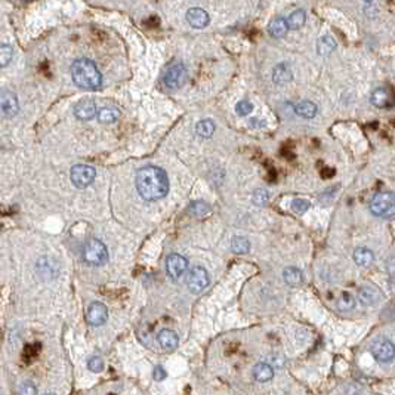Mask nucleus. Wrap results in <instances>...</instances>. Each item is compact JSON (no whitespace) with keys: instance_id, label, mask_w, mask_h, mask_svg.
Segmentation results:
<instances>
[{"instance_id":"obj_1","label":"nucleus","mask_w":395,"mask_h":395,"mask_svg":"<svg viewBox=\"0 0 395 395\" xmlns=\"http://www.w3.org/2000/svg\"><path fill=\"white\" fill-rule=\"evenodd\" d=\"M136 190L146 202L163 198L169 191V180L163 169L157 166H146L136 174Z\"/></svg>"},{"instance_id":"obj_2","label":"nucleus","mask_w":395,"mask_h":395,"mask_svg":"<svg viewBox=\"0 0 395 395\" xmlns=\"http://www.w3.org/2000/svg\"><path fill=\"white\" fill-rule=\"evenodd\" d=\"M72 77L76 86L84 90H96L102 83L101 72L96 64L88 58H78L72 62Z\"/></svg>"},{"instance_id":"obj_3","label":"nucleus","mask_w":395,"mask_h":395,"mask_svg":"<svg viewBox=\"0 0 395 395\" xmlns=\"http://www.w3.org/2000/svg\"><path fill=\"white\" fill-rule=\"evenodd\" d=\"M370 212L379 218L395 215V192H378L370 202Z\"/></svg>"},{"instance_id":"obj_4","label":"nucleus","mask_w":395,"mask_h":395,"mask_svg":"<svg viewBox=\"0 0 395 395\" xmlns=\"http://www.w3.org/2000/svg\"><path fill=\"white\" fill-rule=\"evenodd\" d=\"M83 258L90 265H104L108 260L107 246L100 240H89L84 244L83 249Z\"/></svg>"},{"instance_id":"obj_5","label":"nucleus","mask_w":395,"mask_h":395,"mask_svg":"<svg viewBox=\"0 0 395 395\" xmlns=\"http://www.w3.org/2000/svg\"><path fill=\"white\" fill-rule=\"evenodd\" d=\"M210 278L208 271L203 266H192L186 274V286L192 293H202L209 286Z\"/></svg>"},{"instance_id":"obj_6","label":"nucleus","mask_w":395,"mask_h":395,"mask_svg":"<svg viewBox=\"0 0 395 395\" xmlns=\"http://www.w3.org/2000/svg\"><path fill=\"white\" fill-rule=\"evenodd\" d=\"M186 78H188L186 67L182 62H175L166 70L163 82H164V86L169 89H180V86L186 82Z\"/></svg>"},{"instance_id":"obj_7","label":"nucleus","mask_w":395,"mask_h":395,"mask_svg":"<svg viewBox=\"0 0 395 395\" xmlns=\"http://www.w3.org/2000/svg\"><path fill=\"white\" fill-rule=\"evenodd\" d=\"M370 350L379 362H391L395 358V345L386 338H378L372 344Z\"/></svg>"},{"instance_id":"obj_8","label":"nucleus","mask_w":395,"mask_h":395,"mask_svg":"<svg viewBox=\"0 0 395 395\" xmlns=\"http://www.w3.org/2000/svg\"><path fill=\"white\" fill-rule=\"evenodd\" d=\"M96 176V172L92 166L88 164H76L70 172L72 182L77 188H86L89 186Z\"/></svg>"},{"instance_id":"obj_9","label":"nucleus","mask_w":395,"mask_h":395,"mask_svg":"<svg viewBox=\"0 0 395 395\" xmlns=\"http://www.w3.org/2000/svg\"><path fill=\"white\" fill-rule=\"evenodd\" d=\"M20 111V102L14 92L2 90L0 92V116L4 118H12Z\"/></svg>"},{"instance_id":"obj_10","label":"nucleus","mask_w":395,"mask_h":395,"mask_svg":"<svg viewBox=\"0 0 395 395\" xmlns=\"http://www.w3.org/2000/svg\"><path fill=\"white\" fill-rule=\"evenodd\" d=\"M188 268V262L184 256H180L178 253H174V254H169L168 259H166V270H168V274L172 277V278H180V276L186 271Z\"/></svg>"},{"instance_id":"obj_11","label":"nucleus","mask_w":395,"mask_h":395,"mask_svg":"<svg viewBox=\"0 0 395 395\" xmlns=\"http://www.w3.org/2000/svg\"><path fill=\"white\" fill-rule=\"evenodd\" d=\"M96 114V104L90 98H84L78 101L74 107V116L78 120H92Z\"/></svg>"},{"instance_id":"obj_12","label":"nucleus","mask_w":395,"mask_h":395,"mask_svg":"<svg viewBox=\"0 0 395 395\" xmlns=\"http://www.w3.org/2000/svg\"><path fill=\"white\" fill-rule=\"evenodd\" d=\"M108 310L107 306L101 302H94L90 304L88 310V322L92 326H102L107 322Z\"/></svg>"},{"instance_id":"obj_13","label":"nucleus","mask_w":395,"mask_h":395,"mask_svg":"<svg viewBox=\"0 0 395 395\" xmlns=\"http://www.w3.org/2000/svg\"><path fill=\"white\" fill-rule=\"evenodd\" d=\"M209 21V14L202 8H191L186 12V22L194 28H204Z\"/></svg>"},{"instance_id":"obj_14","label":"nucleus","mask_w":395,"mask_h":395,"mask_svg":"<svg viewBox=\"0 0 395 395\" xmlns=\"http://www.w3.org/2000/svg\"><path fill=\"white\" fill-rule=\"evenodd\" d=\"M395 95L386 88H379L372 94V104L378 108H390L394 106Z\"/></svg>"},{"instance_id":"obj_15","label":"nucleus","mask_w":395,"mask_h":395,"mask_svg":"<svg viewBox=\"0 0 395 395\" xmlns=\"http://www.w3.org/2000/svg\"><path fill=\"white\" fill-rule=\"evenodd\" d=\"M157 340H158L160 346L166 351H174L175 348H178V344H180L178 334L170 328L162 330L157 336Z\"/></svg>"},{"instance_id":"obj_16","label":"nucleus","mask_w":395,"mask_h":395,"mask_svg":"<svg viewBox=\"0 0 395 395\" xmlns=\"http://www.w3.org/2000/svg\"><path fill=\"white\" fill-rule=\"evenodd\" d=\"M380 299V293L376 288H372V286H364L358 290V300L362 305H367V306H372V305H376Z\"/></svg>"},{"instance_id":"obj_17","label":"nucleus","mask_w":395,"mask_h":395,"mask_svg":"<svg viewBox=\"0 0 395 395\" xmlns=\"http://www.w3.org/2000/svg\"><path fill=\"white\" fill-rule=\"evenodd\" d=\"M252 372H253V376L258 382H268L274 378V370L266 362H258Z\"/></svg>"},{"instance_id":"obj_18","label":"nucleus","mask_w":395,"mask_h":395,"mask_svg":"<svg viewBox=\"0 0 395 395\" xmlns=\"http://www.w3.org/2000/svg\"><path fill=\"white\" fill-rule=\"evenodd\" d=\"M292 78H293V74H292V70H290L288 64L276 66L274 72H272V80H274L276 84H286Z\"/></svg>"},{"instance_id":"obj_19","label":"nucleus","mask_w":395,"mask_h":395,"mask_svg":"<svg viewBox=\"0 0 395 395\" xmlns=\"http://www.w3.org/2000/svg\"><path fill=\"white\" fill-rule=\"evenodd\" d=\"M288 30V21H286L284 18H282V16L274 18V20L270 22V27H268L270 34L272 37H276V38H280V37L286 36Z\"/></svg>"},{"instance_id":"obj_20","label":"nucleus","mask_w":395,"mask_h":395,"mask_svg":"<svg viewBox=\"0 0 395 395\" xmlns=\"http://www.w3.org/2000/svg\"><path fill=\"white\" fill-rule=\"evenodd\" d=\"M354 260L360 266H370L374 262V254L367 248H358L354 252Z\"/></svg>"},{"instance_id":"obj_21","label":"nucleus","mask_w":395,"mask_h":395,"mask_svg":"<svg viewBox=\"0 0 395 395\" xmlns=\"http://www.w3.org/2000/svg\"><path fill=\"white\" fill-rule=\"evenodd\" d=\"M283 277H284V282L286 284L292 286V288H296L299 284H302L304 282V276L300 272V270L294 268V266H288L283 271Z\"/></svg>"},{"instance_id":"obj_22","label":"nucleus","mask_w":395,"mask_h":395,"mask_svg":"<svg viewBox=\"0 0 395 395\" xmlns=\"http://www.w3.org/2000/svg\"><path fill=\"white\" fill-rule=\"evenodd\" d=\"M336 49V40L332 36H323L318 38L317 43V50L322 56H328L334 52Z\"/></svg>"},{"instance_id":"obj_23","label":"nucleus","mask_w":395,"mask_h":395,"mask_svg":"<svg viewBox=\"0 0 395 395\" xmlns=\"http://www.w3.org/2000/svg\"><path fill=\"white\" fill-rule=\"evenodd\" d=\"M120 117V111L116 107H104L98 112V120L102 124H111L116 123Z\"/></svg>"},{"instance_id":"obj_24","label":"nucleus","mask_w":395,"mask_h":395,"mask_svg":"<svg viewBox=\"0 0 395 395\" xmlns=\"http://www.w3.org/2000/svg\"><path fill=\"white\" fill-rule=\"evenodd\" d=\"M294 111L298 116L304 118H312L317 114V106L311 101H302L294 107Z\"/></svg>"},{"instance_id":"obj_25","label":"nucleus","mask_w":395,"mask_h":395,"mask_svg":"<svg viewBox=\"0 0 395 395\" xmlns=\"http://www.w3.org/2000/svg\"><path fill=\"white\" fill-rule=\"evenodd\" d=\"M196 132H197V135L202 136V138H209V136H212L214 132H215V123H214L212 120H209V118L202 120V122L197 123V126H196Z\"/></svg>"},{"instance_id":"obj_26","label":"nucleus","mask_w":395,"mask_h":395,"mask_svg":"<svg viewBox=\"0 0 395 395\" xmlns=\"http://www.w3.org/2000/svg\"><path fill=\"white\" fill-rule=\"evenodd\" d=\"M305 12L304 10H300V9H298V10H294L290 16H288V27L290 28V30H298V28H300L304 24H305Z\"/></svg>"},{"instance_id":"obj_27","label":"nucleus","mask_w":395,"mask_h":395,"mask_svg":"<svg viewBox=\"0 0 395 395\" xmlns=\"http://www.w3.org/2000/svg\"><path fill=\"white\" fill-rule=\"evenodd\" d=\"M231 249L234 253L237 254H244L250 250V243L246 237H234L232 242H231Z\"/></svg>"},{"instance_id":"obj_28","label":"nucleus","mask_w":395,"mask_h":395,"mask_svg":"<svg viewBox=\"0 0 395 395\" xmlns=\"http://www.w3.org/2000/svg\"><path fill=\"white\" fill-rule=\"evenodd\" d=\"M336 305H338V308H339L340 311H350V310L354 308L356 300H354V298H352L350 293H342L340 298L338 299Z\"/></svg>"},{"instance_id":"obj_29","label":"nucleus","mask_w":395,"mask_h":395,"mask_svg":"<svg viewBox=\"0 0 395 395\" xmlns=\"http://www.w3.org/2000/svg\"><path fill=\"white\" fill-rule=\"evenodd\" d=\"M14 56V49L9 44H2L0 46V68L8 67L12 61Z\"/></svg>"},{"instance_id":"obj_30","label":"nucleus","mask_w":395,"mask_h":395,"mask_svg":"<svg viewBox=\"0 0 395 395\" xmlns=\"http://www.w3.org/2000/svg\"><path fill=\"white\" fill-rule=\"evenodd\" d=\"M190 210H191V214L194 216L202 218V216L208 215V214L210 212V208H209V204H206L204 202H194V203L190 206Z\"/></svg>"},{"instance_id":"obj_31","label":"nucleus","mask_w":395,"mask_h":395,"mask_svg":"<svg viewBox=\"0 0 395 395\" xmlns=\"http://www.w3.org/2000/svg\"><path fill=\"white\" fill-rule=\"evenodd\" d=\"M270 200V194L265 191V190H256L252 196V202L256 204V206H265Z\"/></svg>"},{"instance_id":"obj_32","label":"nucleus","mask_w":395,"mask_h":395,"mask_svg":"<svg viewBox=\"0 0 395 395\" xmlns=\"http://www.w3.org/2000/svg\"><path fill=\"white\" fill-rule=\"evenodd\" d=\"M292 209L296 214H305L310 209V202L304 200V198H296L292 202Z\"/></svg>"},{"instance_id":"obj_33","label":"nucleus","mask_w":395,"mask_h":395,"mask_svg":"<svg viewBox=\"0 0 395 395\" xmlns=\"http://www.w3.org/2000/svg\"><path fill=\"white\" fill-rule=\"evenodd\" d=\"M252 111H253V106H252L249 101H240L236 107V112L242 117L244 116H249Z\"/></svg>"},{"instance_id":"obj_34","label":"nucleus","mask_w":395,"mask_h":395,"mask_svg":"<svg viewBox=\"0 0 395 395\" xmlns=\"http://www.w3.org/2000/svg\"><path fill=\"white\" fill-rule=\"evenodd\" d=\"M88 367H89L90 372L100 373L104 368V361H102L101 357H92V358L89 360V362H88Z\"/></svg>"},{"instance_id":"obj_35","label":"nucleus","mask_w":395,"mask_h":395,"mask_svg":"<svg viewBox=\"0 0 395 395\" xmlns=\"http://www.w3.org/2000/svg\"><path fill=\"white\" fill-rule=\"evenodd\" d=\"M18 395H37V388L32 382H24L18 388Z\"/></svg>"},{"instance_id":"obj_36","label":"nucleus","mask_w":395,"mask_h":395,"mask_svg":"<svg viewBox=\"0 0 395 395\" xmlns=\"http://www.w3.org/2000/svg\"><path fill=\"white\" fill-rule=\"evenodd\" d=\"M152 378H154V380H163L164 378H166V372H164V368L162 367V366H156L154 367V372H152Z\"/></svg>"},{"instance_id":"obj_37","label":"nucleus","mask_w":395,"mask_h":395,"mask_svg":"<svg viewBox=\"0 0 395 395\" xmlns=\"http://www.w3.org/2000/svg\"><path fill=\"white\" fill-rule=\"evenodd\" d=\"M44 395H55V394H52V392H49V394H44Z\"/></svg>"},{"instance_id":"obj_38","label":"nucleus","mask_w":395,"mask_h":395,"mask_svg":"<svg viewBox=\"0 0 395 395\" xmlns=\"http://www.w3.org/2000/svg\"><path fill=\"white\" fill-rule=\"evenodd\" d=\"M366 2H372V0H366Z\"/></svg>"}]
</instances>
